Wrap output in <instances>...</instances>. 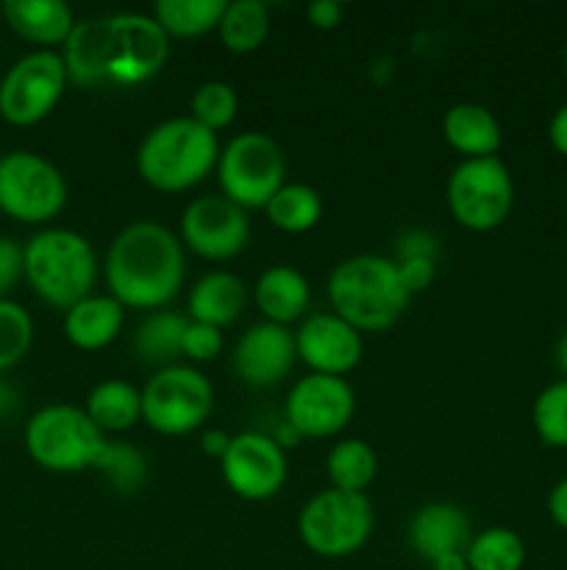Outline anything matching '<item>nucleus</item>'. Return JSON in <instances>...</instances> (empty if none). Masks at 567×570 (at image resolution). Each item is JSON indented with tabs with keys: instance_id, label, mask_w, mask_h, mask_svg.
<instances>
[{
	"instance_id": "obj_21",
	"label": "nucleus",
	"mask_w": 567,
	"mask_h": 570,
	"mask_svg": "<svg viewBox=\"0 0 567 570\" xmlns=\"http://www.w3.org/2000/svg\"><path fill=\"white\" fill-rule=\"evenodd\" d=\"M442 137L456 154L465 159H484V156L498 154L504 142L500 122L487 106L481 104H454L442 117Z\"/></svg>"
},
{
	"instance_id": "obj_29",
	"label": "nucleus",
	"mask_w": 567,
	"mask_h": 570,
	"mask_svg": "<svg viewBox=\"0 0 567 570\" xmlns=\"http://www.w3.org/2000/svg\"><path fill=\"white\" fill-rule=\"evenodd\" d=\"M226 0H159L153 6V20L165 28L167 37H203L220 26Z\"/></svg>"
},
{
	"instance_id": "obj_38",
	"label": "nucleus",
	"mask_w": 567,
	"mask_h": 570,
	"mask_svg": "<svg viewBox=\"0 0 567 570\" xmlns=\"http://www.w3.org/2000/svg\"><path fill=\"white\" fill-rule=\"evenodd\" d=\"M400 273V282L404 287L409 289V295L422 293L434 284L437 278V259H406V262H395Z\"/></svg>"
},
{
	"instance_id": "obj_19",
	"label": "nucleus",
	"mask_w": 567,
	"mask_h": 570,
	"mask_svg": "<svg viewBox=\"0 0 567 570\" xmlns=\"http://www.w3.org/2000/svg\"><path fill=\"white\" fill-rule=\"evenodd\" d=\"M3 17L11 31L39 45V50L64 48L78 22L64 0H6Z\"/></svg>"
},
{
	"instance_id": "obj_47",
	"label": "nucleus",
	"mask_w": 567,
	"mask_h": 570,
	"mask_svg": "<svg viewBox=\"0 0 567 570\" xmlns=\"http://www.w3.org/2000/svg\"><path fill=\"white\" fill-rule=\"evenodd\" d=\"M0 159H3V154H0Z\"/></svg>"
},
{
	"instance_id": "obj_40",
	"label": "nucleus",
	"mask_w": 567,
	"mask_h": 570,
	"mask_svg": "<svg viewBox=\"0 0 567 570\" xmlns=\"http://www.w3.org/2000/svg\"><path fill=\"white\" fill-rule=\"evenodd\" d=\"M548 515L559 529H567V476L554 484L548 495Z\"/></svg>"
},
{
	"instance_id": "obj_14",
	"label": "nucleus",
	"mask_w": 567,
	"mask_h": 570,
	"mask_svg": "<svg viewBox=\"0 0 567 570\" xmlns=\"http://www.w3.org/2000/svg\"><path fill=\"white\" fill-rule=\"evenodd\" d=\"M356 412V393L348 379L309 373L289 387L284 404V421L300 432V438L322 440L342 432Z\"/></svg>"
},
{
	"instance_id": "obj_41",
	"label": "nucleus",
	"mask_w": 567,
	"mask_h": 570,
	"mask_svg": "<svg viewBox=\"0 0 567 570\" xmlns=\"http://www.w3.org/2000/svg\"><path fill=\"white\" fill-rule=\"evenodd\" d=\"M548 139L561 156H567V104L559 106L550 117V126H548Z\"/></svg>"
},
{
	"instance_id": "obj_24",
	"label": "nucleus",
	"mask_w": 567,
	"mask_h": 570,
	"mask_svg": "<svg viewBox=\"0 0 567 570\" xmlns=\"http://www.w3.org/2000/svg\"><path fill=\"white\" fill-rule=\"evenodd\" d=\"M83 412L103 434L128 432L142 421V390L128 384L126 379H103L89 390Z\"/></svg>"
},
{
	"instance_id": "obj_45",
	"label": "nucleus",
	"mask_w": 567,
	"mask_h": 570,
	"mask_svg": "<svg viewBox=\"0 0 567 570\" xmlns=\"http://www.w3.org/2000/svg\"><path fill=\"white\" fill-rule=\"evenodd\" d=\"M556 365H559V371L567 376V332L561 334V340L556 343Z\"/></svg>"
},
{
	"instance_id": "obj_20",
	"label": "nucleus",
	"mask_w": 567,
	"mask_h": 570,
	"mask_svg": "<svg viewBox=\"0 0 567 570\" xmlns=\"http://www.w3.org/2000/svg\"><path fill=\"white\" fill-rule=\"evenodd\" d=\"M245 306H248V287H245L242 278L228 271H211L200 276L187 298L189 321L206 323V326H215L220 332L237 323Z\"/></svg>"
},
{
	"instance_id": "obj_2",
	"label": "nucleus",
	"mask_w": 567,
	"mask_h": 570,
	"mask_svg": "<svg viewBox=\"0 0 567 570\" xmlns=\"http://www.w3.org/2000/svg\"><path fill=\"white\" fill-rule=\"evenodd\" d=\"M411 295L400 282L395 259L356 254L339 262L328 276V304L334 315L356 332H387L400 321Z\"/></svg>"
},
{
	"instance_id": "obj_11",
	"label": "nucleus",
	"mask_w": 567,
	"mask_h": 570,
	"mask_svg": "<svg viewBox=\"0 0 567 570\" xmlns=\"http://www.w3.org/2000/svg\"><path fill=\"white\" fill-rule=\"evenodd\" d=\"M67 65L56 50H31L6 70L0 81V117L11 126H33L59 106L64 95Z\"/></svg>"
},
{
	"instance_id": "obj_1",
	"label": "nucleus",
	"mask_w": 567,
	"mask_h": 570,
	"mask_svg": "<svg viewBox=\"0 0 567 570\" xmlns=\"http://www.w3.org/2000/svg\"><path fill=\"white\" fill-rule=\"evenodd\" d=\"M183 276L181 237L159 220L128 223L106 250V287L126 309H161L181 293Z\"/></svg>"
},
{
	"instance_id": "obj_6",
	"label": "nucleus",
	"mask_w": 567,
	"mask_h": 570,
	"mask_svg": "<svg viewBox=\"0 0 567 570\" xmlns=\"http://www.w3.org/2000/svg\"><path fill=\"white\" fill-rule=\"evenodd\" d=\"M220 193L248 209H265L287 184V156L265 131H242L228 139L217 159Z\"/></svg>"
},
{
	"instance_id": "obj_35",
	"label": "nucleus",
	"mask_w": 567,
	"mask_h": 570,
	"mask_svg": "<svg viewBox=\"0 0 567 570\" xmlns=\"http://www.w3.org/2000/svg\"><path fill=\"white\" fill-rule=\"evenodd\" d=\"M222 351V332L215 326H206V323L189 321L187 334H183L181 356H187L189 362H209L215 360Z\"/></svg>"
},
{
	"instance_id": "obj_30",
	"label": "nucleus",
	"mask_w": 567,
	"mask_h": 570,
	"mask_svg": "<svg viewBox=\"0 0 567 570\" xmlns=\"http://www.w3.org/2000/svg\"><path fill=\"white\" fill-rule=\"evenodd\" d=\"M465 557L470 570H520L526 562V543L515 529L489 527L472 534Z\"/></svg>"
},
{
	"instance_id": "obj_7",
	"label": "nucleus",
	"mask_w": 567,
	"mask_h": 570,
	"mask_svg": "<svg viewBox=\"0 0 567 570\" xmlns=\"http://www.w3.org/2000/svg\"><path fill=\"white\" fill-rule=\"evenodd\" d=\"M376 515L367 493L320 490L304 504L298 515V534L306 549L326 560L356 554L370 540Z\"/></svg>"
},
{
	"instance_id": "obj_26",
	"label": "nucleus",
	"mask_w": 567,
	"mask_h": 570,
	"mask_svg": "<svg viewBox=\"0 0 567 570\" xmlns=\"http://www.w3.org/2000/svg\"><path fill=\"white\" fill-rule=\"evenodd\" d=\"M187 326L189 317L178 315V312L159 309L145 317L133 334V348H137L139 360L159 367L176 365V360L181 356Z\"/></svg>"
},
{
	"instance_id": "obj_37",
	"label": "nucleus",
	"mask_w": 567,
	"mask_h": 570,
	"mask_svg": "<svg viewBox=\"0 0 567 570\" xmlns=\"http://www.w3.org/2000/svg\"><path fill=\"white\" fill-rule=\"evenodd\" d=\"M406 259H437V239L422 228L400 234L398 245H395V262Z\"/></svg>"
},
{
	"instance_id": "obj_13",
	"label": "nucleus",
	"mask_w": 567,
	"mask_h": 570,
	"mask_svg": "<svg viewBox=\"0 0 567 570\" xmlns=\"http://www.w3.org/2000/svg\"><path fill=\"white\" fill-rule=\"evenodd\" d=\"M248 212L222 193L200 195L181 212V243L203 259H233L248 248Z\"/></svg>"
},
{
	"instance_id": "obj_18",
	"label": "nucleus",
	"mask_w": 567,
	"mask_h": 570,
	"mask_svg": "<svg viewBox=\"0 0 567 570\" xmlns=\"http://www.w3.org/2000/svg\"><path fill=\"white\" fill-rule=\"evenodd\" d=\"M406 534L411 551L431 566L439 557L459 554L467 549L472 540V523L459 504L434 501L411 515Z\"/></svg>"
},
{
	"instance_id": "obj_44",
	"label": "nucleus",
	"mask_w": 567,
	"mask_h": 570,
	"mask_svg": "<svg viewBox=\"0 0 567 570\" xmlns=\"http://www.w3.org/2000/svg\"><path fill=\"white\" fill-rule=\"evenodd\" d=\"M428 568H431V570H470V568H467L465 551H459V554L439 557V560H434Z\"/></svg>"
},
{
	"instance_id": "obj_15",
	"label": "nucleus",
	"mask_w": 567,
	"mask_h": 570,
	"mask_svg": "<svg viewBox=\"0 0 567 570\" xmlns=\"http://www.w3.org/2000/svg\"><path fill=\"white\" fill-rule=\"evenodd\" d=\"M222 482L245 501H267L287 484V451L261 432H242L231 438L220 460Z\"/></svg>"
},
{
	"instance_id": "obj_46",
	"label": "nucleus",
	"mask_w": 567,
	"mask_h": 570,
	"mask_svg": "<svg viewBox=\"0 0 567 570\" xmlns=\"http://www.w3.org/2000/svg\"><path fill=\"white\" fill-rule=\"evenodd\" d=\"M565 72H567V45H565Z\"/></svg>"
},
{
	"instance_id": "obj_8",
	"label": "nucleus",
	"mask_w": 567,
	"mask_h": 570,
	"mask_svg": "<svg viewBox=\"0 0 567 570\" xmlns=\"http://www.w3.org/2000/svg\"><path fill=\"white\" fill-rule=\"evenodd\" d=\"M215 410V387L192 365L159 367L142 387V421L165 438L192 434Z\"/></svg>"
},
{
	"instance_id": "obj_39",
	"label": "nucleus",
	"mask_w": 567,
	"mask_h": 570,
	"mask_svg": "<svg viewBox=\"0 0 567 570\" xmlns=\"http://www.w3.org/2000/svg\"><path fill=\"white\" fill-rule=\"evenodd\" d=\"M306 17L320 31H334L342 22L345 6L339 0H315V3L306 6Z\"/></svg>"
},
{
	"instance_id": "obj_34",
	"label": "nucleus",
	"mask_w": 567,
	"mask_h": 570,
	"mask_svg": "<svg viewBox=\"0 0 567 570\" xmlns=\"http://www.w3.org/2000/svg\"><path fill=\"white\" fill-rule=\"evenodd\" d=\"M33 343V321L17 301H0V373L20 365Z\"/></svg>"
},
{
	"instance_id": "obj_17",
	"label": "nucleus",
	"mask_w": 567,
	"mask_h": 570,
	"mask_svg": "<svg viewBox=\"0 0 567 570\" xmlns=\"http://www.w3.org/2000/svg\"><path fill=\"white\" fill-rule=\"evenodd\" d=\"M298 360L295 332L278 323L259 321L245 328L242 337L233 345V371L250 387H276L292 371Z\"/></svg>"
},
{
	"instance_id": "obj_42",
	"label": "nucleus",
	"mask_w": 567,
	"mask_h": 570,
	"mask_svg": "<svg viewBox=\"0 0 567 570\" xmlns=\"http://www.w3.org/2000/svg\"><path fill=\"white\" fill-rule=\"evenodd\" d=\"M228 443H231V438H228L226 432H217V429H209V432H203V438H200V445H203L206 454L217 456V460H222Z\"/></svg>"
},
{
	"instance_id": "obj_3",
	"label": "nucleus",
	"mask_w": 567,
	"mask_h": 570,
	"mask_svg": "<svg viewBox=\"0 0 567 570\" xmlns=\"http://www.w3.org/2000/svg\"><path fill=\"white\" fill-rule=\"evenodd\" d=\"M217 134L192 117H170L150 128L137 150V170L159 193H187L217 170Z\"/></svg>"
},
{
	"instance_id": "obj_27",
	"label": "nucleus",
	"mask_w": 567,
	"mask_h": 570,
	"mask_svg": "<svg viewBox=\"0 0 567 570\" xmlns=\"http://www.w3.org/2000/svg\"><path fill=\"white\" fill-rule=\"evenodd\" d=\"M217 31L231 53H253L267 42L270 9L261 0H226Z\"/></svg>"
},
{
	"instance_id": "obj_36",
	"label": "nucleus",
	"mask_w": 567,
	"mask_h": 570,
	"mask_svg": "<svg viewBox=\"0 0 567 570\" xmlns=\"http://www.w3.org/2000/svg\"><path fill=\"white\" fill-rule=\"evenodd\" d=\"M26 276V245L14 237H0V301L9 298L11 289Z\"/></svg>"
},
{
	"instance_id": "obj_9",
	"label": "nucleus",
	"mask_w": 567,
	"mask_h": 570,
	"mask_svg": "<svg viewBox=\"0 0 567 570\" xmlns=\"http://www.w3.org/2000/svg\"><path fill=\"white\" fill-rule=\"evenodd\" d=\"M515 181L498 156L461 159L448 178V209L470 232H493L509 217Z\"/></svg>"
},
{
	"instance_id": "obj_33",
	"label": "nucleus",
	"mask_w": 567,
	"mask_h": 570,
	"mask_svg": "<svg viewBox=\"0 0 567 570\" xmlns=\"http://www.w3.org/2000/svg\"><path fill=\"white\" fill-rule=\"evenodd\" d=\"M534 432L550 449H567V379L548 384L531 410Z\"/></svg>"
},
{
	"instance_id": "obj_16",
	"label": "nucleus",
	"mask_w": 567,
	"mask_h": 570,
	"mask_svg": "<svg viewBox=\"0 0 567 570\" xmlns=\"http://www.w3.org/2000/svg\"><path fill=\"white\" fill-rule=\"evenodd\" d=\"M295 348L311 373L345 379L365 356V340L334 312H315L295 332Z\"/></svg>"
},
{
	"instance_id": "obj_32",
	"label": "nucleus",
	"mask_w": 567,
	"mask_h": 570,
	"mask_svg": "<svg viewBox=\"0 0 567 570\" xmlns=\"http://www.w3.org/2000/svg\"><path fill=\"white\" fill-rule=\"evenodd\" d=\"M239 111V95L228 81H203L189 100V117L209 131H222L231 126Z\"/></svg>"
},
{
	"instance_id": "obj_25",
	"label": "nucleus",
	"mask_w": 567,
	"mask_h": 570,
	"mask_svg": "<svg viewBox=\"0 0 567 570\" xmlns=\"http://www.w3.org/2000/svg\"><path fill=\"white\" fill-rule=\"evenodd\" d=\"M326 476L334 490L342 493H367L378 476V454L367 440H339L326 456Z\"/></svg>"
},
{
	"instance_id": "obj_31",
	"label": "nucleus",
	"mask_w": 567,
	"mask_h": 570,
	"mask_svg": "<svg viewBox=\"0 0 567 570\" xmlns=\"http://www.w3.org/2000/svg\"><path fill=\"white\" fill-rule=\"evenodd\" d=\"M94 471L122 495L137 493L148 482V460L142 451L117 440H106L94 460Z\"/></svg>"
},
{
	"instance_id": "obj_5",
	"label": "nucleus",
	"mask_w": 567,
	"mask_h": 570,
	"mask_svg": "<svg viewBox=\"0 0 567 570\" xmlns=\"http://www.w3.org/2000/svg\"><path fill=\"white\" fill-rule=\"evenodd\" d=\"M106 434L83 406L48 404L26 426V451L39 468L53 473H78L94 468Z\"/></svg>"
},
{
	"instance_id": "obj_22",
	"label": "nucleus",
	"mask_w": 567,
	"mask_h": 570,
	"mask_svg": "<svg viewBox=\"0 0 567 570\" xmlns=\"http://www.w3.org/2000/svg\"><path fill=\"white\" fill-rule=\"evenodd\" d=\"M126 323V306L111 295H87L64 312V334L76 348L100 351L115 343Z\"/></svg>"
},
{
	"instance_id": "obj_23",
	"label": "nucleus",
	"mask_w": 567,
	"mask_h": 570,
	"mask_svg": "<svg viewBox=\"0 0 567 570\" xmlns=\"http://www.w3.org/2000/svg\"><path fill=\"white\" fill-rule=\"evenodd\" d=\"M253 298L261 315H265V321L278 323V326H289V323L300 321L306 315L311 287L298 267L272 265L256 278Z\"/></svg>"
},
{
	"instance_id": "obj_10",
	"label": "nucleus",
	"mask_w": 567,
	"mask_h": 570,
	"mask_svg": "<svg viewBox=\"0 0 567 570\" xmlns=\"http://www.w3.org/2000/svg\"><path fill=\"white\" fill-rule=\"evenodd\" d=\"M64 173L33 150H11L0 159V212L20 223H48L64 209Z\"/></svg>"
},
{
	"instance_id": "obj_4",
	"label": "nucleus",
	"mask_w": 567,
	"mask_h": 570,
	"mask_svg": "<svg viewBox=\"0 0 567 570\" xmlns=\"http://www.w3.org/2000/svg\"><path fill=\"white\" fill-rule=\"evenodd\" d=\"M26 278L44 304L67 312L92 295L98 256L83 234L72 228H42L26 243Z\"/></svg>"
},
{
	"instance_id": "obj_12",
	"label": "nucleus",
	"mask_w": 567,
	"mask_h": 570,
	"mask_svg": "<svg viewBox=\"0 0 567 570\" xmlns=\"http://www.w3.org/2000/svg\"><path fill=\"white\" fill-rule=\"evenodd\" d=\"M106 48H109V83L137 87L165 67L170 37L150 14L122 11L106 14Z\"/></svg>"
},
{
	"instance_id": "obj_28",
	"label": "nucleus",
	"mask_w": 567,
	"mask_h": 570,
	"mask_svg": "<svg viewBox=\"0 0 567 570\" xmlns=\"http://www.w3.org/2000/svg\"><path fill=\"white\" fill-rule=\"evenodd\" d=\"M265 215L278 232L304 234L320 223L322 217V198L315 187L300 181H287L270 204L265 206Z\"/></svg>"
},
{
	"instance_id": "obj_43",
	"label": "nucleus",
	"mask_w": 567,
	"mask_h": 570,
	"mask_svg": "<svg viewBox=\"0 0 567 570\" xmlns=\"http://www.w3.org/2000/svg\"><path fill=\"white\" fill-rule=\"evenodd\" d=\"M270 438L276 440V443L281 445L284 451H287V449H295V445H298L300 440H304V438H300V432H298V429H295V426H289L287 421H284L281 426L276 429V434H270Z\"/></svg>"
}]
</instances>
